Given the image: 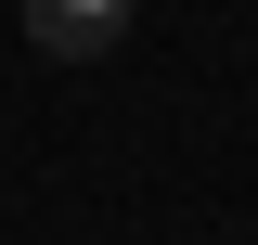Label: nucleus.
<instances>
[{
    "instance_id": "f257e3e1",
    "label": "nucleus",
    "mask_w": 258,
    "mask_h": 245,
    "mask_svg": "<svg viewBox=\"0 0 258 245\" xmlns=\"http://www.w3.org/2000/svg\"><path fill=\"white\" fill-rule=\"evenodd\" d=\"M129 39V0H26V52H52V65H103Z\"/></svg>"
}]
</instances>
